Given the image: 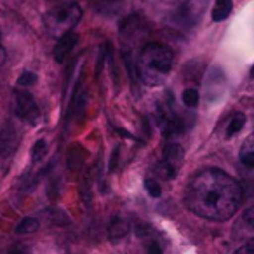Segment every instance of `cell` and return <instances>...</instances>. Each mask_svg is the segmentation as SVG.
I'll return each instance as SVG.
<instances>
[{"label":"cell","mask_w":254,"mask_h":254,"mask_svg":"<svg viewBox=\"0 0 254 254\" xmlns=\"http://www.w3.org/2000/svg\"><path fill=\"white\" fill-rule=\"evenodd\" d=\"M242 202V188L221 169H204L190 180L185 204L193 214L209 221H226Z\"/></svg>","instance_id":"6da1fadb"},{"label":"cell","mask_w":254,"mask_h":254,"mask_svg":"<svg viewBox=\"0 0 254 254\" xmlns=\"http://www.w3.org/2000/svg\"><path fill=\"white\" fill-rule=\"evenodd\" d=\"M174 54L166 44L150 42L141 49L138 58V71L146 85H159L171 73Z\"/></svg>","instance_id":"7a4b0ae2"},{"label":"cell","mask_w":254,"mask_h":254,"mask_svg":"<svg viewBox=\"0 0 254 254\" xmlns=\"http://www.w3.org/2000/svg\"><path fill=\"white\" fill-rule=\"evenodd\" d=\"M82 19V7L75 2H63L44 14V28L53 39H61L73 32Z\"/></svg>","instance_id":"3957f363"},{"label":"cell","mask_w":254,"mask_h":254,"mask_svg":"<svg viewBox=\"0 0 254 254\" xmlns=\"http://www.w3.org/2000/svg\"><path fill=\"white\" fill-rule=\"evenodd\" d=\"M183 148L178 143H167L164 148V157L155 167V173L159 174L162 180H173L180 171L181 164H183Z\"/></svg>","instance_id":"277c9868"},{"label":"cell","mask_w":254,"mask_h":254,"mask_svg":"<svg viewBox=\"0 0 254 254\" xmlns=\"http://www.w3.org/2000/svg\"><path fill=\"white\" fill-rule=\"evenodd\" d=\"M14 101H16V115L19 117L25 122H37L40 117L39 106H37L33 96L28 91H21V89H16L14 91Z\"/></svg>","instance_id":"5b68a950"},{"label":"cell","mask_w":254,"mask_h":254,"mask_svg":"<svg viewBox=\"0 0 254 254\" xmlns=\"http://www.w3.org/2000/svg\"><path fill=\"white\" fill-rule=\"evenodd\" d=\"M77 42H78V33H75V32L58 39L56 46H54V51H53L54 61H56V63H64L66 58L71 54V51H73V47L77 46Z\"/></svg>","instance_id":"8992f818"},{"label":"cell","mask_w":254,"mask_h":254,"mask_svg":"<svg viewBox=\"0 0 254 254\" xmlns=\"http://www.w3.org/2000/svg\"><path fill=\"white\" fill-rule=\"evenodd\" d=\"M205 7V2H191V4L185 5L183 9H180L176 14V21L181 23L183 26H195L198 23V19L202 18V11Z\"/></svg>","instance_id":"52a82bcc"},{"label":"cell","mask_w":254,"mask_h":254,"mask_svg":"<svg viewBox=\"0 0 254 254\" xmlns=\"http://www.w3.org/2000/svg\"><path fill=\"white\" fill-rule=\"evenodd\" d=\"M16 143H18V138H16V132L12 129H4L0 132V159L12 155Z\"/></svg>","instance_id":"ba28073f"},{"label":"cell","mask_w":254,"mask_h":254,"mask_svg":"<svg viewBox=\"0 0 254 254\" xmlns=\"http://www.w3.org/2000/svg\"><path fill=\"white\" fill-rule=\"evenodd\" d=\"M129 230H131V226H129L127 219L115 218V219H112V223H110V226H108V239L112 240V242H119L124 237H127Z\"/></svg>","instance_id":"9c48e42d"},{"label":"cell","mask_w":254,"mask_h":254,"mask_svg":"<svg viewBox=\"0 0 254 254\" xmlns=\"http://www.w3.org/2000/svg\"><path fill=\"white\" fill-rule=\"evenodd\" d=\"M240 162L247 167H254V132H251L249 136L246 138V141L242 143L240 146Z\"/></svg>","instance_id":"30bf717a"},{"label":"cell","mask_w":254,"mask_h":254,"mask_svg":"<svg viewBox=\"0 0 254 254\" xmlns=\"http://www.w3.org/2000/svg\"><path fill=\"white\" fill-rule=\"evenodd\" d=\"M232 9L233 0H216L214 7H212V21H225L230 16V12H232Z\"/></svg>","instance_id":"8fae6325"},{"label":"cell","mask_w":254,"mask_h":254,"mask_svg":"<svg viewBox=\"0 0 254 254\" xmlns=\"http://www.w3.org/2000/svg\"><path fill=\"white\" fill-rule=\"evenodd\" d=\"M244 124H246V115H244V113H240V112L233 113V117L230 119V122H228V127H226V138H233L237 132L242 131Z\"/></svg>","instance_id":"7c38bea8"},{"label":"cell","mask_w":254,"mask_h":254,"mask_svg":"<svg viewBox=\"0 0 254 254\" xmlns=\"http://www.w3.org/2000/svg\"><path fill=\"white\" fill-rule=\"evenodd\" d=\"M181 101H183V105L187 106V108H195V106L198 105V101H200V94H198L197 89L188 87V89H185L183 94H181Z\"/></svg>","instance_id":"4fadbf2b"},{"label":"cell","mask_w":254,"mask_h":254,"mask_svg":"<svg viewBox=\"0 0 254 254\" xmlns=\"http://www.w3.org/2000/svg\"><path fill=\"white\" fill-rule=\"evenodd\" d=\"M37 228H39V219L25 218L19 221L18 226H16V233H18V235H26V233H33Z\"/></svg>","instance_id":"5bb4252c"},{"label":"cell","mask_w":254,"mask_h":254,"mask_svg":"<svg viewBox=\"0 0 254 254\" xmlns=\"http://www.w3.org/2000/svg\"><path fill=\"white\" fill-rule=\"evenodd\" d=\"M145 188H146V191H148L150 197H153V198H159L160 195H162V187H160V183L155 180V178H146Z\"/></svg>","instance_id":"9a60e30c"},{"label":"cell","mask_w":254,"mask_h":254,"mask_svg":"<svg viewBox=\"0 0 254 254\" xmlns=\"http://www.w3.org/2000/svg\"><path fill=\"white\" fill-rule=\"evenodd\" d=\"M46 152H47V143L44 141V139H39L32 148V160L33 162L42 160V157L46 155Z\"/></svg>","instance_id":"2e32d148"},{"label":"cell","mask_w":254,"mask_h":254,"mask_svg":"<svg viewBox=\"0 0 254 254\" xmlns=\"http://www.w3.org/2000/svg\"><path fill=\"white\" fill-rule=\"evenodd\" d=\"M37 82V75L33 71H23L18 78V85L19 87H30Z\"/></svg>","instance_id":"e0dca14e"},{"label":"cell","mask_w":254,"mask_h":254,"mask_svg":"<svg viewBox=\"0 0 254 254\" xmlns=\"http://www.w3.org/2000/svg\"><path fill=\"white\" fill-rule=\"evenodd\" d=\"M47 218H49V223H53V225H66L70 219L66 218V214L61 211H49V214H47Z\"/></svg>","instance_id":"ac0fdd59"},{"label":"cell","mask_w":254,"mask_h":254,"mask_svg":"<svg viewBox=\"0 0 254 254\" xmlns=\"http://www.w3.org/2000/svg\"><path fill=\"white\" fill-rule=\"evenodd\" d=\"M244 221L249 228L254 230V207H249L246 212H244Z\"/></svg>","instance_id":"d6986e66"},{"label":"cell","mask_w":254,"mask_h":254,"mask_svg":"<svg viewBox=\"0 0 254 254\" xmlns=\"http://www.w3.org/2000/svg\"><path fill=\"white\" fill-rule=\"evenodd\" d=\"M233 254H254V242H249L246 246L239 247Z\"/></svg>","instance_id":"ffe728a7"},{"label":"cell","mask_w":254,"mask_h":254,"mask_svg":"<svg viewBox=\"0 0 254 254\" xmlns=\"http://www.w3.org/2000/svg\"><path fill=\"white\" fill-rule=\"evenodd\" d=\"M117 162H119V148H115V150H113V153H112V159H110V164H108V169H110V171H115Z\"/></svg>","instance_id":"44dd1931"},{"label":"cell","mask_w":254,"mask_h":254,"mask_svg":"<svg viewBox=\"0 0 254 254\" xmlns=\"http://www.w3.org/2000/svg\"><path fill=\"white\" fill-rule=\"evenodd\" d=\"M26 253H28V249L25 246H14L9 251V254H26Z\"/></svg>","instance_id":"7402d4cb"},{"label":"cell","mask_w":254,"mask_h":254,"mask_svg":"<svg viewBox=\"0 0 254 254\" xmlns=\"http://www.w3.org/2000/svg\"><path fill=\"white\" fill-rule=\"evenodd\" d=\"M4 61H5V49L2 46V33H0V66L4 64Z\"/></svg>","instance_id":"603a6c76"},{"label":"cell","mask_w":254,"mask_h":254,"mask_svg":"<svg viewBox=\"0 0 254 254\" xmlns=\"http://www.w3.org/2000/svg\"><path fill=\"white\" fill-rule=\"evenodd\" d=\"M251 75H253V77H254V68H253V71H251Z\"/></svg>","instance_id":"cb8c5ba5"}]
</instances>
